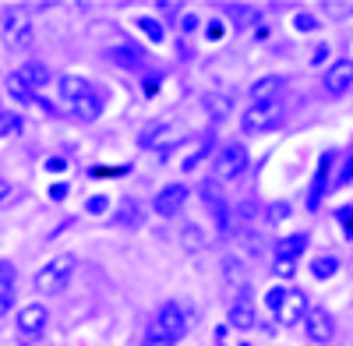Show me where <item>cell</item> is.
<instances>
[{
    "label": "cell",
    "mask_w": 353,
    "mask_h": 346,
    "mask_svg": "<svg viewBox=\"0 0 353 346\" xmlns=\"http://www.w3.org/2000/svg\"><path fill=\"white\" fill-rule=\"evenodd\" d=\"M78 272V258L74 254H57V258H50V262L36 272V279H32V286H36V294H43V297H53V294H61L64 286L71 283V276Z\"/></svg>",
    "instance_id": "cell-1"
},
{
    "label": "cell",
    "mask_w": 353,
    "mask_h": 346,
    "mask_svg": "<svg viewBox=\"0 0 353 346\" xmlns=\"http://www.w3.org/2000/svg\"><path fill=\"white\" fill-rule=\"evenodd\" d=\"M251 156H248V145H241V141H230V145H223L216 156H212V181H237L241 173L248 170Z\"/></svg>",
    "instance_id": "cell-2"
},
{
    "label": "cell",
    "mask_w": 353,
    "mask_h": 346,
    "mask_svg": "<svg viewBox=\"0 0 353 346\" xmlns=\"http://www.w3.org/2000/svg\"><path fill=\"white\" fill-rule=\"evenodd\" d=\"M283 117H286V103L283 99H276V103H251L244 110V117H241V128L248 134H261V131L279 128Z\"/></svg>",
    "instance_id": "cell-3"
},
{
    "label": "cell",
    "mask_w": 353,
    "mask_h": 346,
    "mask_svg": "<svg viewBox=\"0 0 353 346\" xmlns=\"http://www.w3.org/2000/svg\"><path fill=\"white\" fill-rule=\"evenodd\" d=\"M321 85H325V92L332 99L346 96L353 89V61H346V57H343V61H332L325 68V74H321Z\"/></svg>",
    "instance_id": "cell-4"
},
{
    "label": "cell",
    "mask_w": 353,
    "mask_h": 346,
    "mask_svg": "<svg viewBox=\"0 0 353 346\" xmlns=\"http://www.w3.org/2000/svg\"><path fill=\"white\" fill-rule=\"evenodd\" d=\"M272 314H276V322L286 325V329L297 325V322H304V314H307V297L301 290H283V301H279V307Z\"/></svg>",
    "instance_id": "cell-5"
},
{
    "label": "cell",
    "mask_w": 353,
    "mask_h": 346,
    "mask_svg": "<svg viewBox=\"0 0 353 346\" xmlns=\"http://www.w3.org/2000/svg\"><path fill=\"white\" fill-rule=\"evenodd\" d=\"M304 329H307L311 343H332V336H336V322H332V314H329L325 307H321V304L307 307V314H304Z\"/></svg>",
    "instance_id": "cell-6"
},
{
    "label": "cell",
    "mask_w": 353,
    "mask_h": 346,
    "mask_svg": "<svg viewBox=\"0 0 353 346\" xmlns=\"http://www.w3.org/2000/svg\"><path fill=\"white\" fill-rule=\"evenodd\" d=\"M156 329L166 332V336H173V339H181V336L188 332V314H184V307L176 304V301H166V304L159 307V314H156Z\"/></svg>",
    "instance_id": "cell-7"
},
{
    "label": "cell",
    "mask_w": 353,
    "mask_h": 346,
    "mask_svg": "<svg viewBox=\"0 0 353 346\" xmlns=\"http://www.w3.org/2000/svg\"><path fill=\"white\" fill-rule=\"evenodd\" d=\"M46 325H50V311H46V304L32 301V304H25V307L18 311V332H21V336H39Z\"/></svg>",
    "instance_id": "cell-8"
},
{
    "label": "cell",
    "mask_w": 353,
    "mask_h": 346,
    "mask_svg": "<svg viewBox=\"0 0 353 346\" xmlns=\"http://www.w3.org/2000/svg\"><path fill=\"white\" fill-rule=\"evenodd\" d=\"M184 201H188V187L184 184H170V187H163L152 198V209H156V216L170 219V216H176V212L184 209Z\"/></svg>",
    "instance_id": "cell-9"
},
{
    "label": "cell",
    "mask_w": 353,
    "mask_h": 346,
    "mask_svg": "<svg viewBox=\"0 0 353 346\" xmlns=\"http://www.w3.org/2000/svg\"><path fill=\"white\" fill-rule=\"evenodd\" d=\"M28 39H32V18L14 11L4 21V43H8V50H21V46H28Z\"/></svg>",
    "instance_id": "cell-10"
},
{
    "label": "cell",
    "mask_w": 353,
    "mask_h": 346,
    "mask_svg": "<svg viewBox=\"0 0 353 346\" xmlns=\"http://www.w3.org/2000/svg\"><path fill=\"white\" fill-rule=\"evenodd\" d=\"M283 92H286V78L283 74H265L251 85L248 96H251V103H276Z\"/></svg>",
    "instance_id": "cell-11"
},
{
    "label": "cell",
    "mask_w": 353,
    "mask_h": 346,
    "mask_svg": "<svg viewBox=\"0 0 353 346\" xmlns=\"http://www.w3.org/2000/svg\"><path fill=\"white\" fill-rule=\"evenodd\" d=\"M230 325L233 329H254V301H251V286L237 294V301L230 304Z\"/></svg>",
    "instance_id": "cell-12"
},
{
    "label": "cell",
    "mask_w": 353,
    "mask_h": 346,
    "mask_svg": "<svg viewBox=\"0 0 353 346\" xmlns=\"http://www.w3.org/2000/svg\"><path fill=\"white\" fill-rule=\"evenodd\" d=\"M103 110H106V99H103V92H88V96H81L74 106H71V113L78 121H85V124H92V121H99L103 117Z\"/></svg>",
    "instance_id": "cell-13"
},
{
    "label": "cell",
    "mask_w": 353,
    "mask_h": 346,
    "mask_svg": "<svg viewBox=\"0 0 353 346\" xmlns=\"http://www.w3.org/2000/svg\"><path fill=\"white\" fill-rule=\"evenodd\" d=\"M4 89H8V96H11L14 103H21V106H28V103H43L39 92H36V89H28L25 78H21L18 71H11V74L4 78Z\"/></svg>",
    "instance_id": "cell-14"
},
{
    "label": "cell",
    "mask_w": 353,
    "mask_h": 346,
    "mask_svg": "<svg viewBox=\"0 0 353 346\" xmlns=\"http://www.w3.org/2000/svg\"><path fill=\"white\" fill-rule=\"evenodd\" d=\"M106 57H110L113 64L128 68V71H134V68H141V64H145V50L128 46V43H121V46H110V50H106Z\"/></svg>",
    "instance_id": "cell-15"
},
{
    "label": "cell",
    "mask_w": 353,
    "mask_h": 346,
    "mask_svg": "<svg viewBox=\"0 0 353 346\" xmlns=\"http://www.w3.org/2000/svg\"><path fill=\"white\" fill-rule=\"evenodd\" d=\"M57 89H61V99H64V103H71V106H74L81 96L92 92V85H88V78H81V74H64Z\"/></svg>",
    "instance_id": "cell-16"
},
{
    "label": "cell",
    "mask_w": 353,
    "mask_h": 346,
    "mask_svg": "<svg viewBox=\"0 0 353 346\" xmlns=\"http://www.w3.org/2000/svg\"><path fill=\"white\" fill-rule=\"evenodd\" d=\"M18 74L25 78V85H28V89H36V92L50 85V68H46V64H36V61L21 64V68H18Z\"/></svg>",
    "instance_id": "cell-17"
},
{
    "label": "cell",
    "mask_w": 353,
    "mask_h": 346,
    "mask_svg": "<svg viewBox=\"0 0 353 346\" xmlns=\"http://www.w3.org/2000/svg\"><path fill=\"white\" fill-rule=\"evenodd\" d=\"M307 247V234H290L276 244V258H301Z\"/></svg>",
    "instance_id": "cell-18"
},
{
    "label": "cell",
    "mask_w": 353,
    "mask_h": 346,
    "mask_svg": "<svg viewBox=\"0 0 353 346\" xmlns=\"http://www.w3.org/2000/svg\"><path fill=\"white\" fill-rule=\"evenodd\" d=\"M336 272H339V258H336V254H318L314 262H311V276L321 279V283L332 279Z\"/></svg>",
    "instance_id": "cell-19"
},
{
    "label": "cell",
    "mask_w": 353,
    "mask_h": 346,
    "mask_svg": "<svg viewBox=\"0 0 353 346\" xmlns=\"http://www.w3.org/2000/svg\"><path fill=\"white\" fill-rule=\"evenodd\" d=\"M134 25H138L141 32L152 39V43H163V39H166V21H163V18H149V14H141V18H134Z\"/></svg>",
    "instance_id": "cell-20"
},
{
    "label": "cell",
    "mask_w": 353,
    "mask_h": 346,
    "mask_svg": "<svg viewBox=\"0 0 353 346\" xmlns=\"http://www.w3.org/2000/svg\"><path fill=\"white\" fill-rule=\"evenodd\" d=\"M205 156H212V138H201V141H198V145H194V149H191V152L184 156V163H181V170H184V173H191V170H198V163H201Z\"/></svg>",
    "instance_id": "cell-21"
},
{
    "label": "cell",
    "mask_w": 353,
    "mask_h": 346,
    "mask_svg": "<svg viewBox=\"0 0 353 346\" xmlns=\"http://www.w3.org/2000/svg\"><path fill=\"white\" fill-rule=\"evenodd\" d=\"M117 223H124V226H141V205L134 198H124L121 201V216H117Z\"/></svg>",
    "instance_id": "cell-22"
},
{
    "label": "cell",
    "mask_w": 353,
    "mask_h": 346,
    "mask_svg": "<svg viewBox=\"0 0 353 346\" xmlns=\"http://www.w3.org/2000/svg\"><path fill=\"white\" fill-rule=\"evenodd\" d=\"M21 128H25V121L18 117V113L0 110V138H8V134H14V131H21Z\"/></svg>",
    "instance_id": "cell-23"
},
{
    "label": "cell",
    "mask_w": 353,
    "mask_h": 346,
    "mask_svg": "<svg viewBox=\"0 0 353 346\" xmlns=\"http://www.w3.org/2000/svg\"><path fill=\"white\" fill-rule=\"evenodd\" d=\"M272 272L283 276V279H293L297 276V258H276L272 254Z\"/></svg>",
    "instance_id": "cell-24"
},
{
    "label": "cell",
    "mask_w": 353,
    "mask_h": 346,
    "mask_svg": "<svg viewBox=\"0 0 353 346\" xmlns=\"http://www.w3.org/2000/svg\"><path fill=\"white\" fill-rule=\"evenodd\" d=\"M14 265L11 262H4V258H0V294H14Z\"/></svg>",
    "instance_id": "cell-25"
},
{
    "label": "cell",
    "mask_w": 353,
    "mask_h": 346,
    "mask_svg": "<svg viewBox=\"0 0 353 346\" xmlns=\"http://www.w3.org/2000/svg\"><path fill=\"white\" fill-rule=\"evenodd\" d=\"M223 269H226V283L230 286H241V290H244V276H241V262H237V258H226V262H223Z\"/></svg>",
    "instance_id": "cell-26"
},
{
    "label": "cell",
    "mask_w": 353,
    "mask_h": 346,
    "mask_svg": "<svg viewBox=\"0 0 353 346\" xmlns=\"http://www.w3.org/2000/svg\"><path fill=\"white\" fill-rule=\"evenodd\" d=\"M318 25H321V21H318L311 11H301L297 18H293V28H297V32H314Z\"/></svg>",
    "instance_id": "cell-27"
},
{
    "label": "cell",
    "mask_w": 353,
    "mask_h": 346,
    "mask_svg": "<svg viewBox=\"0 0 353 346\" xmlns=\"http://www.w3.org/2000/svg\"><path fill=\"white\" fill-rule=\"evenodd\" d=\"M173 343H176L173 336H166V332H159V329L152 325V332H149V339H145L141 346H173Z\"/></svg>",
    "instance_id": "cell-28"
},
{
    "label": "cell",
    "mask_w": 353,
    "mask_h": 346,
    "mask_svg": "<svg viewBox=\"0 0 353 346\" xmlns=\"http://www.w3.org/2000/svg\"><path fill=\"white\" fill-rule=\"evenodd\" d=\"M350 181H353V152L346 156V163H343V170H339V177H336V187H346ZM336 187H332V191H336Z\"/></svg>",
    "instance_id": "cell-29"
},
{
    "label": "cell",
    "mask_w": 353,
    "mask_h": 346,
    "mask_svg": "<svg viewBox=\"0 0 353 346\" xmlns=\"http://www.w3.org/2000/svg\"><path fill=\"white\" fill-rule=\"evenodd\" d=\"M198 25H201V18H198L194 11H184V14H181V32H184V36H191Z\"/></svg>",
    "instance_id": "cell-30"
},
{
    "label": "cell",
    "mask_w": 353,
    "mask_h": 346,
    "mask_svg": "<svg viewBox=\"0 0 353 346\" xmlns=\"http://www.w3.org/2000/svg\"><path fill=\"white\" fill-rule=\"evenodd\" d=\"M181 237H184V244H188V247H201V230H198V226H188Z\"/></svg>",
    "instance_id": "cell-31"
},
{
    "label": "cell",
    "mask_w": 353,
    "mask_h": 346,
    "mask_svg": "<svg viewBox=\"0 0 353 346\" xmlns=\"http://www.w3.org/2000/svg\"><path fill=\"white\" fill-rule=\"evenodd\" d=\"M283 290H286V286H272V290L265 294V304H269V311H276V307H279V301H283Z\"/></svg>",
    "instance_id": "cell-32"
},
{
    "label": "cell",
    "mask_w": 353,
    "mask_h": 346,
    "mask_svg": "<svg viewBox=\"0 0 353 346\" xmlns=\"http://www.w3.org/2000/svg\"><path fill=\"white\" fill-rule=\"evenodd\" d=\"M325 61H329V46H325V43H318V46H314V53H311V64H314V68H321Z\"/></svg>",
    "instance_id": "cell-33"
},
{
    "label": "cell",
    "mask_w": 353,
    "mask_h": 346,
    "mask_svg": "<svg viewBox=\"0 0 353 346\" xmlns=\"http://www.w3.org/2000/svg\"><path fill=\"white\" fill-rule=\"evenodd\" d=\"M110 209V201L103 198V194H96V198H88V212H92V216H99V212H106Z\"/></svg>",
    "instance_id": "cell-34"
},
{
    "label": "cell",
    "mask_w": 353,
    "mask_h": 346,
    "mask_svg": "<svg viewBox=\"0 0 353 346\" xmlns=\"http://www.w3.org/2000/svg\"><path fill=\"white\" fill-rule=\"evenodd\" d=\"M290 216V205H286V201H276V205L269 209V219L276 223V219H286Z\"/></svg>",
    "instance_id": "cell-35"
},
{
    "label": "cell",
    "mask_w": 353,
    "mask_h": 346,
    "mask_svg": "<svg viewBox=\"0 0 353 346\" xmlns=\"http://www.w3.org/2000/svg\"><path fill=\"white\" fill-rule=\"evenodd\" d=\"M159 14H166V18H176V14H181V4H173V0H166V4H159Z\"/></svg>",
    "instance_id": "cell-36"
},
{
    "label": "cell",
    "mask_w": 353,
    "mask_h": 346,
    "mask_svg": "<svg viewBox=\"0 0 353 346\" xmlns=\"http://www.w3.org/2000/svg\"><path fill=\"white\" fill-rule=\"evenodd\" d=\"M14 307V294H0V314H8Z\"/></svg>",
    "instance_id": "cell-37"
},
{
    "label": "cell",
    "mask_w": 353,
    "mask_h": 346,
    "mask_svg": "<svg viewBox=\"0 0 353 346\" xmlns=\"http://www.w3.org/2000/svg\"><path fill=\"white\" fill-rule=\"evenodd\" d=\"M0 198H8V184L4 181H0Z\"/></svg>",
    "instance_id": "cell-38"
}]
</instances>
